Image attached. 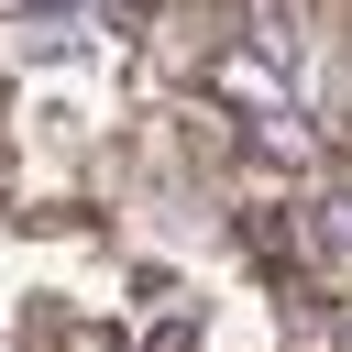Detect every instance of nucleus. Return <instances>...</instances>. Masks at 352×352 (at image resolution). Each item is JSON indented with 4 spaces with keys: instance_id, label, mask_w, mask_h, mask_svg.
Segmentation results:
<instances>
[{
    "instance_id": "nucleus-1",
    "label": "nucleus",
    "mask_w": 352,
    "mask_h": 352,
    "mask_svg": "<svg viewBox=\"0 0 352 352\" xmlns=\"http://www.w3.org/2000/svg\"><path fill=\"white\" fill-rule=\"evenodd\" d=\"M319 242H330V253H352V187H341V198L319 209Z\"/></svg>"
}]
</instances>
